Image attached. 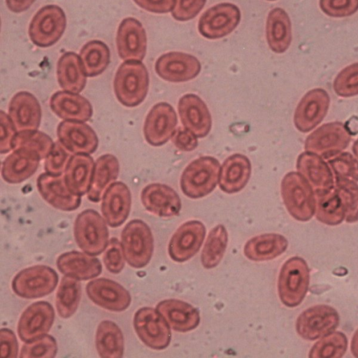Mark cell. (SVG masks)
<instances>
[{
    "label": "cell",
    "instance_id": "60d3db41",
    "mask_svg": "<svg viewBox=\"0 0 358 358\" xmlns=\"http://www.w3.org/2000/svg\"><path fill=\"white\" fill-rule=\"evenodd\" d=\"M228 243V234L225 227L218 224L209 232L203 248L201 261L207 269L217 266L221 262Z\"/></svg>",
    "mask_w": 358,
    "mask_h": 358
},
{
    "label": "cell",
    "instance_id": "f546056e",
    "mask_svg": "<svg viewBox=\"0 0 358 358\" xmlns=\"http://www.w3.org/2000/svg\"><path fill=\"white\" fill-rule=\"evenodd\" d=\"M41 158L38 153L24 148L13 150L2 163L1 176L10 184L20 183L36 171Z\"/></svg>",
    "mask_w": 358,
    "mask_h": 358
},
{
    "label": "cell",
    "instance_id": "8d00e7d4",
    "mask_svg": "<svg viewBox=\"0 0 358 358\" xmlns=\"http://www.w3.org/2000/svg\"><path fill=\"white\" fill-rule=\"evenodd\" d=\"M95 343L99 355L103 358H120L124 352V337L120 327L110 320L98 326Z\"/></svg>",
    "mask_w": 358,
    "mask_h": 358
},
{
    "label": "cell",
    "instance_id": "44dd1931",
    "mask_svg": "<svg viewBox=\"0 0 358 358\" xmlns=\"http://www.w3.org/2000/svg\"><path fill=\"white\" fill-rule=\"evenodd\" d=\"M296 167L311 185L315 195L334 189L335 181L332 171L319 155L309 151L301 153L298 156Z\"/></svg>",
    "mask_w": 358,
    "mask_h": 358
},
{
    "label": "cell",
    "instance_id": "91938a15",
    "mask_svg": "<svg viewBox=\"0 0 358 358\" xmlns=\"http://www.w3.org/2000/svg\"><path fill=\"white\" fill-rule=\"evenodd\" d=\"M352 152L355 157L358 159V139H357L352 145Z\"/></svg>",
    "mask_w": 358,
    "mask_h": 358
},
{
    "label": "cell",
    "instance_id": "c3c4849f",
    "mask_svg": "<svg viewBox=\"0 0 358 358\" xmlns=\"http://www.w3.org/2000/svg\"><path fill=\"white\" fill-rule=\"evenodd\" d=\"M72 153L58 140L45 158L44 169L46 173L62 175L72 157Z\"/></svg>",
    "mask_w": 358,
    "mask_h": 358
},
{
    "label": "cell",
    "instance_id": "7402d4cb",
    "mask_svg": "<svg viewBox=\"0 0 358 358\" xmlns=\"http://www.w3.org/2000/svg\"><path fill=\"white\" fill-rule=\"evenodd\" d=\"M58 140L73 154L90 155L99 140L95 131L84 122L64 120L57 128Z\"/></svg>",
    "mask_w": 358,
    "mask_h": 358
},
{
    "label": "cell",
    "instance_id": "6da1fadb",
    "mask_svg": "<svg viewBox=\"0 0 358 358\" xmlns=\"http://www.w3.org/2000/svg\"><path fill=\"white\" fill-rule=\"evenodd\" d=\"M117 99L126 107H136L145 99L149 75L141 61H125L117 69L113 82Z\"/></svg>",
    "mask_w": 358,
    "mask_h": 358
},
{
    "label": "cell",
    "instance_id": "7bdbcfd3",
    "mask_svg": "<svg viewBox=\"0 0 358 358\" xmlns=\"http://www.w3.org/2000/svg\"><path fill=\"white\" fill-rule=\"evenodd\" d=\"M53 141L49 136L37 130L17 131L13 141V150L24 148L38 153L41 159L50 152Z\"/></svg>",
    "mask_w": 358,
    "mask_h": 358
},
{
    "label": "cell",
    "instance_id": "74e56055",
    "mask_svg": "<svg viewBox=\"0 0 358 358\" xmlns=\"http://www.w3.org/2000/svg\"><path fill=\"white\" fill-rule=\"evenodd\" d=\"M80 59L85 75L95 77L101 74L108 66L110 50L103 42L92 40L83 46L80 52Z\"/></svg>",
    "mask_w": 358,
    "mask_h": 358
},
{
    "label": "cell",
    "instance_id": "f35d334b",
    "mask_svg": "<svg viewBox=\"0 0 358 358\" xmlns=\"http://www.w3.org/2000/svg\"><path fill=\"white\" fill-rule=\"evenodd\" d=\"M81 297L79 280L65 275L56 294V308L62 318H69L76 311Z\"/></svg>",
    "mask_w": 358,
    "mask_h": 358
},
{
    "label": "cell",
    "instance_id": "ba28073f",
    "mask_svg": "<svg viewBox=\"0 0 358 358\" xmlns=\"http://www.w3.org/2000/svg\"><path fill=\"white\" fill-rule=\"evenodd\" d=\"M58 282V275L51 267L36 265L26 268L13 278L11 287L24 299H37L50 294Z\"/></svg>",
    "mask_w": 358,
    "mask_h": 358
},
{
    "label": "cell",
    "instance_id": "f6af8a7d",
    "mask_svg": "<svg viewBox=\"0 0 358 358\" xmlns=\"http://www.w3.org/2000/svg\"><path fill=\"white\" fill-rule=\"evenodd\" d=\"M57 351L56 340L50 335L45 334L22 346L20 358H52Z\"/></svg>",
    "mask_w": 358,
    "mask_h": 358
},
{
    "label": "cell",
    "instance_id": "bcb514c9",
    "mask_svg": "<svg viewBox=\"0 0 358 358\" xmlns=\"http://www.w3.org/2000/svg\"><path fill=\"white\" fill-rule=\"evenodd\" d=\"M326 160L335 178L358 182V161L350 152H341Z\"/></svg>",
    "mask_w": 358,
    "mask_h": 358
},
{
    "label": "cell",
    "instance_id": "b9f144b4",
    "mask_svg": "<svg viewBox=\"0 0 358 358\" xmlns=\"http://www.w3.org/2000/svg\"><path fill=\"white\" fill-rule=\"evenodd\" d=\"M348 338L341 331H333L317 341L310 350V358H339L344 355Z\"/></svg>",
    "mask_w": 358,
    "mask_h": 358
},
{
    "label": "cell",
    "instance_id": "d590c367",
    "mask_svg": "<svg viewBox=\"0 0 358 358\" xmlns=\"http://www.w3.org/2000/svg\"><path fill=\"white\" fill-rule=\"evenodd\" d=\"M57 77L59 86L64 90L79 93L87 81L80 57L73 52L64 53L57 64Z\"/></svg>",
    "mask_w": 358,
    "mask_h": 358
},
{
    "label": "cell",
    "instance_id": "680465c9",
    "mask_svg": "<svg viewBox=\"0 0 358 358\" xmlns=\"http://www.w3.org/2000/svg\"><path fill=\"white\" fill-rule=\"evenodd\" d=\"M351 352L354 357L358 358V329L355 332L351 341Z\"/></svg>",
    "mask_w": 358,
    "mask_h": 358
},
{
    "label": "cell",
    "instance_id": "94428289",
    "mask_svg": "<svg viewBox=\"0 0 358 358\" xmlns=\"http://www.w3.org/2000/svg\"><path fill=\"white\" fill-rule=\"evenodd\" d=\"M267 1H275V0H267Z\"/></svg>",
    "mask_w": 358,
    "mask_h": 358
},
{
    "label": "cell",
    "instance_id": "6f0895ef",
    "mask_svg": "<svg viewBox=\"0 0 358 358\" xmlns=\"http://www.w3.org/2000/svg\"><path fill=\"white\" fill-rule=\"evenodd\" d=\"M35 0H6L10 10L14 13H21L27 10Z\"/></svg>",
    "mask_w": 358,
    "mask_h": 358
},
{
    "label": "cell",
    "instance_id": "1f68e13d",
    "mask_svg": "<svg viewBox=\"0 0 358 358\" xmlns=\"http://www.w3.org/2000/svg\"><path fill=\"white\" fill-rule=\"evenodd\" d=\"M119 162L116 157L105 154L99 157L94 163V167L87 198L92 202H99L106 189L117 178Z\"/></svg>",
    "mask_w": 358,
    "mask_h": 358
},
{
    "label": "cell",
    "instance_id": "9f6ffc18",
    "mask_svg": "<svg viewBox=\"0 0 358 358\" xmlns=\"http://www.w3.org/2000/svg\"><path fill=\"white\" fill-rule=\"evenodd\" d=\"M141 8L155 13H166L174 6L175 0H134Z\"/></svg>",
    "mask_w": 358,
    "mask_h": 358
},
{
    "label": "cell",
    "instance_id": "484cf974",
    "mask_svg": "<svg viewBox=\"0 0 358 358\" xmlns=\"http://www.w3.org/2000/svg\"><path fill=\"white\" fill-rule=\"evenodd\" d=\"M131 204V192L123 182H113L105 192L101 202V213L111 227L121 226L127 219Z\"/></svg>",
    "mask_w": 358,
    "mask_h": 358
},
{
    "label": "cell",
    "instance_id": "8992f818",
    "mask_svg": "<svg viewBox=\"0 0 358 358\" xmlns=\"http://www.w3.org/2000/svg\"><path fill=\"white\" fill-rule=\"evenodd\" d=\"M73 232L78 247L92 256L100 255L109 242L105 220L92 209L85 210L77 216Z\"/></svg>",
    "mask_w": 358,
    "mask_h": 358
},
{
    "label": "cell",
    "instance_id": "7a4b0ae2",
    "mask_svg": "<svg viewBox=\"0 0 358 358\" xmlns=\"http://www.w3.org/2000/svg\"><path fill=\"white\" fill-rule=\"evenodd\" d=\"M280 189L284 204L292 217L301 222L313 217L316 206L315 192L300 173H287L282 180Z\"/></svg>",
    "mask_w": 358,
    "mask_h": 358
},
{
    "label": "cell",
    "instance_id": "cb8c5ba5",
    "mask_svg": "<svg viewBox=\"0 0 358 358\" xmlns=\"http://www.w3.org/2000/svg\"><path fill=\"white\" fill-rule=\"evenodd\" d=\"M178 110L184 127L198 138L206 137L210 132L212 119L205 102L194 94H187L179 99Z\"/></svg>",
    "mask_w": 358,
    "mask_h": 358
},
{
    "label": "cell",
    "instance_id": "7dc6e473",
    "mask_svg": "<svg viewBox=\"0 0 358 358\" xmlns=\"http://www.w3.org/2000/svg\"><path fill=\"white\" fill-rule=\"evenodd\" d=\"M333 87L335 93L340 96L358 95V62L342 69L336 76Z\"/></svg>",
    "mask_w": 358,
    "mask_h": 358
},
{
    "label": "cell",
    "instance_id": "2e32d148",
    "mask_svg": "<svg viewBox=\"0 0 358 358\" xmlns=\"http://www.w3.org/2000/svg\"><path fill=\"white\" fill-rule=\"evenodd\" d=\"M206 229L199 220L183 223L172 236L168 248L170 257L176 262H184L199 250L202 245Z\"/></svg>",
    "mask_w": 358,
    "mask_h": 358
},
{
    "label": "cell",
    "instance_id": "3957f363",
    "mask_svg": "<svg viewBox=\"0 0 358 358\" xmlns=\"http://www.w3.org/2000/svg\"><path fill=\"white\" fill-rule=\"evenodd\" d=\"M220 170L219 161L210 156L199 157L184 169L180 178L183 194L191 199H199L212 192L215 188Z\"/></svg>",
    "mask_w": 358,
    "mask_h": 358
},
{
    "label": "cell",
    "instance_id": "e575fe53",
    "mask_svg": "<svg viewBox=\"0 0 358 358\" xmlns=\"http://www.w3.org/2000/svg\"><path fill=\"white\" fill-rule=\"evenodd\" d=\"M266 37L270 49L276 53L285 52L292 41V25L289 15L281 8L272 9L267 17Z\"/></svg>",
    "mask_w": 358,
    "mask_h": 358
},
{
    "label": "cell",
    "instance_id": "816d5d0a",
    "mask_svg": "<svg viewBox=\"0 0 358 358\" xmlns=\"http://www.w3.org/2000/svg\"><path fill=\"white\" fill-rule=\"evenodd\" d=\"M206 0H175L173 17L178 21H187L195 17L203 8Z\"/></svg>",
    "mask_w": 358,
    "mask_h": 358
},
{
    "label": "cell",
    "instance_id": "8fae6325",
    "mask_svg": "<svg viewBox=\"0 0 358 358\" xmlns=\"http://www.w3.org/2000/svg\"><path fill=\"white\" fill-rule=\"evenodd\" d=\"M339 321V315L333 307L317 305L301 313L296 322V330L301 338L314 341L333 332Z\"/></svg>",
    "mask_w": 358,
    "mask_h": 358
},
{
    "label": "cell",
    "instance_id": "5bb4252c",
    "mask_svg": "<svg viewBox=\"0 0 358 358\" xmlns=\"http://www.w3.org/2000/svg\"><path fill=\"white\" fill-rule=\"evenodd\" d=\"M178 123L173 107L166 102L154 105L145 120L143 134L145 141L152 146L165 144L176 130Z\"/></svg>",
    "mask_w": 358,
    "mask_h": 358
},
{
    "label": "cell",
    "instance_id": "11a10c76",
    "mask_svg": "<svg viewBox=\"0 0 358 358\" xmlns=\"http://www.w3.org/2000/svg\"><path fill=\"white\" fill-rule=\"evenodd\" d=\"M0 352L2 358H15L17 356V341L13 331L9 329H1Z\"/></svg>",
    "mask_w": 358,
    "mask_h": 358
},
{
    "label": "cell",
    "instance_id": "d6a6232c",
    "mask_svg": "<svg viewBox=\"0 0 358 358\" xmlns=\"http://www.w3.org/2000/svg\"><path fill=\"white\" fill-rule=\"evenodd\" d=\"M287 238L279 234H264L252 237L243 248L245 256L255 262L267 261L276 258L287 248Z\"/></svg>",
    "mask_w": 358,
    "mask_h": 358
},
{
    "label": "cell",
    "instance_id": "d6986e66",
    "mask_svg": "<svg viewBox=\"0 0 358 358\" xmlns=\"http://www.w3.org/2000/svg\"><path fill=\"white\" fill-rule=\"evenodd\" d=\"M36 184L43 199L57 209L72 211L80 205V196L73 194L69 189L62 174L42 173L37 178Z\"/></svg>",
    "mask_w": 358,
    "mask_h": 358
},
{
    "label": "cell",
    "instance_id": "ac0fdd59",
    "mask_svg": "<svg viewBox=\"0 0 358 358\" xmlns=\"http://www.w3.org/2000/svg\"><path fill=\"white\" fill-rule=\"evenodd\" d=\"M55 320V310L47 301H40L29 306L21 315L17 333L21 341L28 342L46 334Z\"/></svg>",
    "mask_w": 358,
    "mask_h": 358
},
{
    "label": "cell",
    "instance_id": "681fc988",
    "mask_svg": "<svg viewBox=\"0 0 358 358\" xmlns=\"http://www.w3.org/2000/svg\"><path fill=\"white\" fill-rule=\"evenodd\" d=\"M124 259L121 243L116 238H112L103 256L106 268L110 273H119L124 267Z\"/></svg>",
    "mask_w": 358,
    "mask_h": 358
},
{
    "label": "cell",
    "instance_id": "db71d44e",
    "mask_svg": "<svg viewBox=\"0 0 358 358\" xmlns=\"http://www.w3.org/2000/svg\"><path fill=\"white\" fill-rule=\"evenodd\" d=\"M197 136L185 127L176 129L171 141L180 150L189 152L198 146Z\"/></svg>",
    "mask_w": 358,
    "mask_h": 358
},
{
    "label": "cell",
    "instance_id": "4fadbf2b",
    "mask_svg": "<svg viewBox=\"0 0 358 358\" xmlns=\"http://www.w3.org/2000/svg\"><path fill=\"white\" fill-rule=\"evenodd\" d=\"M330 97L326 90L315 88L308 91L299 102L294 115V123L301 132L306 133L317 126L326 116Z\"/></svg>",
    "mask_w": 358,
    "mask_h": 358
},
{
    "label": "cell",
    "instance_id": "ee69618b",
    "mask_svg": "<svg viewBox=\"0 0 358 358\" xmlns=\"http://www.w3.org/2000/svg\"><path fill=\"white\" fill-rule=\"evenodd\" d=\"M334 189L339 195L344 210L346 222L353 223L358 221V184L357 182L335 178Z\"/></svg>",
    "mask_w": 358,
    "mask_h": 358
},
{
    "label": "cell",
    "instance_id": "ffe728a7",
    "mask_svg": "<svg viewBox=\"0 0 358 358\" xmlns=\"http://www.w3.org/2000/svg\"><path fill=\"white\" fill-rule=\"evenodd\" d=\"M86 292L99 306L111 311L126 310L131 303L129 292L120 284L108 278H98L87 283Z\"/></svg>",
    "mask_w": 358,
    "mask_h": 358
},
{
    "label": "cell",
    "instance_id": "5b68a950",
    "mask_svg": "<svg viewBox=\"0 0 358 358\" xmlns=\"http://www.w3.org/2000/svg\"><path fill=\"white\" fill-rule=\"evenodd\" d=\"M121 245L127 262L133 268L145 267L150 261L154 239L148 225L141 220L127 223L121 234Z\"/></svg>",
    "mask_w": 358,
    "mask_h": 358
},
{
    "label": "cell",
    "instance_id": "f5cc1de1",
    "mask_svg": "<svg viewBox=\"0 0 358 358\" xmlns=\"http://www.w3.org/2000/svg\"><path fill=\"white\" fill-rule=\"evenodd\" d=\"M0 152L4 154L13 150V141L17 131L9 115L3 110L0 112Z\"/></svg>",
    "mask_w": 358,
    "mask_h": 358
},
{
    "label": "cell",
    "instance_id": "83f0119b",
    "mask_svg": "<svg viewBox=\"0 0 358 358\" xmlns=\"http://www.w3.org/2000/svg\"><path fill=\"white\" fill-rule=\"evenodd\" d=\"M52 112L64 120L86 122L92 115L90 102L78 93L57 91L50 99Z\"/></svg>",
    "mask_w": 358,
    "mask_h": 358
},
{
    "label": "cell",
    "instance_id": "e0dca14e",
    "mask_svg": "<svg viewBox=\"0 0 358 358\" xmlns=\"http://www.w3.org/2000/svg\"><path fill=\"white\" fill-rule=\"evenodd\" d=\"M116 44L120 57L125 61H142L146 53L147 37L142 24L134 17L120 24Z\"/></svg>",
    "mask_w": 358,
    "mask_h": 358
},
{
    "label": "cell",
    "instance_id": "9c48e42d",
    "mask_svg": "<svg viewBox=\"0 0 358 358\" xmlns=\"http://www.w3.org/2000/svg\"><path fill=\"white\" fill-rule=\"evenodd\" d=\"M134 327L141 341L150 348L164 350L170 344V326L157 309H138L134 317Z\"/></svg>",
    "mask_w": 358,
    "mask_h": 358
},
{
    "label": "cell",
    "instance_id": "4316f807",
    "mask_svg": "<svg viewBox=\"0 0 358 358\" xmlns=\"http://www.w3.org/2000/svg\"><path fill=\"white\" fill-rule=\"evenodd\" d=\"M251 163L248 157L240 153L229 156L222 163L219 174V187L227 194L242 190L251 175Z\"/></svg>",
    "mask_w": 358,
    "mask_h": 358
},
{
    "label": "cell",
    "instance_id": "30bf717a",
    "mask_svg": "<svg viewBox=\"0 0 358 358\" xmlns=\"http://www.w3.org/2000/svg\"><path fill=\"white\" fill-rule=\"evenodd\" d=\"M350 141L351 135L345 125L341 122H332L322 124L310 134L304 148L326 159L345 149Z\"/></svg>",
    "mask_w": 358,
    "mask_h": 358
},
{
    "label": "cell",
    "instance_id": "9a60e30c",
    "mask_svg": "<svg viewBox=\"0 0 358 358\" xmlns=\"http://www.w3.org/2000/svg\"><path fill=\"white\" fill-rule=\"evenodd\" d=\"M201 68V64L196 57L180 52H169L162 55L155 65L157 74L171 83L192 80L199 75Z\"/></svg>",
    "mask_w": 358,
    "mask_h": 358
},
{
    "label": "cell",
    "instance_id": "277c9868",
    "mask_svg": "<svg viewBox=\"0 0 358 358\" xmlns=\"http://www.w3.org/2000/svg\"><path fill=\"white\" fill-rule=\"evenodd\" d=\"M310 271L306 262L292 257L282 265L278 281V295L282 303L294 308L303 301L309 285Z\"/></svg>",
    "mask_w": 358,
    "mask_h": 358
},
{
    "label": "cell",
    "instance_id": "ab89813d",
    "mask_svg": "<svg viewBox=\"0 0 358 358\" xmlns=\"http://www.w3.org/2000/svg\"><path fill=\"white\" fill-rule=\"evenodd\" d=\"M315 215L323 224L334 226L341 224L345 219V210L341 199L334 189L315 195Z\"/></svg>",
    "mask_w": 358,
    "mask_h": 358
},
{
    "label": "cell",
    "instance_id": "f1b7e54d",
    "mask_svg": "<svg viewBox=\"0 0 358 358\" xmlns=\"http://www.w3.org/2000/svg\"><path fill=\"white\" fill-rule=\"evenodd\" d=\"M156 309L164 317L170 327L179 332L192 331L200 323L199 310L181 300H163L157 305Z\"/></svg>",
    "mask_w": 358,
    "mask_h": 358
},
{
    "label": "cell",
    "instance_id": "7c38bea8",
    "mask_svg": "<svg viewBox=\"0 0 358 358\" xmlns=\"http://www.w3.org/2000/svg\"><path fill=\"white\" fill-rule=\"evenodd\" d=\"M241 11L231 3H221L212 6L201 16L198 30L201 36L208 39L222 38L238 26Z\"/></svg>",
    "mask_w": 358,
    "mask_h": 358
},
{
    "label": "cell",
    "instance_id": "d4e9b609",
    "mask_svg": "<svg viewBox=\"0 0 358 358\" xmlns=\"http://www.w3.org/2000/svg\"><path fill=\"white\" fill-rule=\"evenodd\" d=\"M8 115L17 131L37 130L41 124V108L34 94L20 91L9 102Z\"/></svg>",
    "mask_w": 358,
    "mask_h": 358
},
{
    "label": "cell",
    "instance_id": "836d02e7",
    "mask_svg": "<svg viewBox=\"0 0 358 358\" xmlns=\"http://www.w3.org/2000/svg\"><path fill=\"white\" fill-rule=\"evenodd\" d=\"M94 162L88 154H74L64 171L67 187L78 196L87 193L93 174Z\"/></svg>",
    "mask_w": 358,
    "mask_h": 358
},
{
    "label": "cell",
    "instance_id": "603a6c76",
    "mask_svg": "<svg viewBox=\"0 0 358 358\" xmlns=\"http://www.w3.org/2000/svg\"><path fill=\"white\" fill-rule=\"evenodd\" d=\"M144 208L150 213L162 217H171L180 213L182 203L178 193L170 186L151 183L141 194Z\"/></svg>",
    "mask_w": 358,
    "mask_h": 358
},
{
    "label": "cell",
    "instance_id": "4dcf8cb0",
    "mask_svg": "<svg viewBox=\"0 0 358 358\" xmlns=\"http://www.w3.org/2000/svg\"><path fill=\"white\" fill-rule=\"evenodd\" d=\"M57 267L64 275L79 280L96 278L102 271L100 261L87 253L70 251L59 255L57 259Z\"/></svg>",
    "mask_w": 358,
    "mask_h": 358
},
{
    "label": "cell",
    "instance_id": "52a82bcc",
    "mask_svg": "<svg viewBox=\"0 0 358 358\" xmlns=\"http://www.w3.org/2000/svg\"><path fill=\"white\" fill-rule=\"evenodd\" d=\"M66 26V15L57 5H46L39 9L29 27L31 42L41 48L50 47L62 37Z\"/></svg>",
    "mask_w": 358,
    "mask_h": 358
},
{
    "label": "cell",
    "instance_id": "f907efd6",
    "mask_svg": "<svg viewBox=\"0 0 358 358\" xmlns=\"http://www.w3.org/2000/svg\"><path fill=\"white\" fill-rule=\"evenodd\" d=\"M320 7L330 17H348L358 10V0H320Z\"/></svg>",
    "mask_w": 358,
    "mask_h": 358
}]
</instances>
